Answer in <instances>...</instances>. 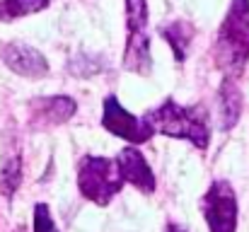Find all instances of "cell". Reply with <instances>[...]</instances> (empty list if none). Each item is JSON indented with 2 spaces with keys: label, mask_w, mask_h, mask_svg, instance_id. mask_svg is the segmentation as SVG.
Returning <instances> with one entry per match:
<instances>
[{
  "label": "cell",
  "mask_w": 249,
  "mask_h": 232,
  "mask_svg": "<svg viewBox=\"0 0 249 232\" xmlns=\"http://www.w3.org/2000/svg\"><path fill=\"white\" fill-rule=\"evenodd\" d=\"M213 58L218 71L235 80L249 63V0H232L218 29Z\"/></svg>",
  "instance_id": "1"
},
{
  "label": "cell",
  "mask_w": 249,
  "mask_h": 232,
  "mask_svg": "<svg viewBox=\"0 0 249 232\" xmlns=\"http://www.w3.org/2000/svg\"><path fill=\"white\" fill-rule=\"evenodd\" d=\"M145 119L155 128V133H162L167 138L189 141L198 150H206L211 143V116L206 107L201 104L184 107V104H177L174 99H165L158 109L148 111Z\"/></svg>",
  "instance_id": "2"
},
{
  "label": "cell",
  "mask_w": 249,
  "mask_h": 232,
  "mask_svg": "<svg viewBox=\"0 0 249 232\" xmlns=\"http://www.w3.org/2000/svg\"><path fill=\"white\" fill-rule=\"evenodd\" d=\"M124 177L116 167V160L99 157V155H83L78 164V189L87 201L97 206H109L116 194L124 189Z\"/></svg>",
  "instance_id": "3"
},
{
  "label": "cell",
  "mask_w": 249,
  "mask_h": 232,
  "mask_svg": "<svg viewBox=\"0 0 249 232\" xmlns=\"http://www.w3.org/2000/svg\"><path fill=\"white\" fill-rule=\"evenodd\" d=\"M124 68L136 75H150V71H153L150 34H148V2L145 0H126Z\"/></svg>",
  "instance_id": "4"
},
{
  "label": "cell",
  "mask_w": 249,
  "mask_h": 232,
  "mask_svg": "<svg viewBox=\"0 0 249 232\" xmlns=\"http://www.w3.org/2000/svg\"><path fill=\"white\" fill-rule=\"evenodd\" d=\"M102 128L109 131L116 138H124L133 145H143L155 136V128L150 126V121L145 116H136L131 111L124 109V104L109 94L104 97V109H102Z\"/></svg>",
  "instance_id": "5"
},
{
  "label": "cell",
  "mask_w": 249,
  "mask_h": 232,
  "mask_svg": "<svg viewBox=\"0 0 249 232\" xmlns=\"http://www.w3.org/2000/svg\"><path fill=\"white\" fill-rule=\"evenodd\" d=\"M201 211L211 232H235L237 230V194L230 181L218 179L208 186L201 201Z\"/></svg>",
  "instance_id": "6"
},
{
  "label": "cell",
  "mask_w": 249,
  "mask_h": 232,
  "mask_svg": "<svg viewBox=\"0 0 249 232\" xmlns=\"http://www.w3.org/2000/svg\"><path fill=\"white\" fill-rule=\"evenodd\" d=\"M0 61L15 73V75L29 77V80H39V77L49 75V61L41 51H36L29 44L22 41H7L0 44Z\"/></svg>",
  "instance_id": "7"
},
{
  "label": "cell",
  "mask_w": 249,
  "mask_h": 232,
  "mask_svg": "<svg viewBox=\"0 0 249 232\" xmlns=\"http://www.w3.org/2000/svg\"><path fill=\"white\" fill-rule=\"evenodd\" d=\"M78 102L66 94H51V97H36L29 102V126L32 128H51L58 124L71 121L75 116Z\"/></svg>",
  "instance_id": "8"
},
{
  "label": "cell",
  "mask_w": 249,
  "mask_h": 232,
  "mask_svg": "<svg viewBox=\"0 0 249 232\" xmlns=\"http://www.w3.org/2000/svg\"><path fill=\"white\" fill-rule=\"evenodd\" d=\"M114 160H116V167H119V172H121V177H124L126 184L136 186L143 194H153L155 191V186H158L155 174H153L145 155L141 153L138 148L128 145V148H124L121 153L116 155Z\"/></svg>",
  "instance_id": "9"
},
{
  "label": "cell",
  "mask_w": 249,
  "mask_h": 232,
  "mask_svg": "<svg viewBox=\"0 0 249 232\" xmlns=\"http://www.w3.org/2000/svg\"><path fill=\"white\" fill-rule=\"evenodd\" d=\"M218 114H220V128L223 131H230L237 126L240 121V114H242V92L237 87L235 80L225 77L220 82V89H218Z\"/></svg>",
  "instance_id": "10"
},
{
  "label": "cell",
  "mask_w": 249,
  "mask_h": 232,
  "mask_svg": "<svg viewBox=\"0 0 249 232\" xmlns=\"http://www.w3.org/2000/svg\"><path fill=\"white\" fill-rule=\"evenodd\" d=\"M160 34L172 46V54H174L177 63H184L186 61V51H189L191 39H194V24L186 22V19H174V22H169V24H165L160 29Z\"/></svg>",
  "instance_id": "11"
},
{
  "label": "cell",
  "mask_w": 249,
  "mask_h": 232,
  "mask_svg": "<svg viewBox=\"0 0 249 232\" xmlns=\"http://www.w3.org/2000/svg\"><path fill=\"white\" fill-rule=\"evenodd\" d=\"M51 0H0V22H15L49 7Z\"/></svg>",
  "instance_id": "12"
},
{
  "label": "cell",
  "mask_w": 249,
  "mask_h": 232,
  "mask_svg": "<svg viewBox=\"0 0 249 232\" xmlns=\"http://www.w3.org/2000/svg\"><path fill=\"white\" fill-rule=\"evenodd\" d=\"M22 184V160L19 153H10L7 160L2 162V172H0V189L2 194L10 198Z\"/></svg>",
  "instance_id": "13"
},
{
  "label": "cell",
  "mask_w": 249,
  "mask_h": 232,
  "mask_svg": "<svg viewBox=\"0 0 249 232\" xmlns=\"http://www.w3.org/2000/svg\"><path fill=\"white\" fill-rule=\"evenodd\" d=\"M102 68H104V63L97 56H75L68 63V71L78 77H89V75H94V73H99Z\"/></svg>",
  "instance_id": "14"
},
{
  "label": "cell",
  "mask_w": 249,
  "mask_h": 232,
  "mask_svg": "<svg viewBox=\"0 0 249 232\" xmlns=\"http://www.w3.org/2000/svg\"><path fill=\"white\" fill-rule=\"evenodd\" d=\"M34 232H58L51 208L46 203H36L34 206Z\"/></svg>",
  "instance_id": "15"
},
{
  "label": "cell",
  "mask_w": 249,
  "mask_h": 232,
  "mask_svg": "<svg viewBox=\"0 0 249 232\" xmlns=\"http://www.w3.org/2000/svg\"><path fill=\"white\" fill-rule=\"evenodd\" d=\"M167 232H186V230H184L181 225H177V223H169V225H167Z\"/></svg>",
  "instance_id": "16"
},
{
  "label": "cell",
  "mask_w": 249,
  "mask_h": 232,
  "mask_svg": "<svg viewBox=\"0 0 249 232\" xmlns=\"http://www.w3.org/2000/svg\"><path fill=\"white\" fill-rule=\"evenodd\" d=\"M12 232H24V230H12Z\"/></svg>",
  "instance_id": "17"
}]
</instances>
